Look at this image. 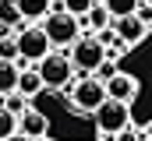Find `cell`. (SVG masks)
Masks as SVG:
<instances>
[{"instance_id": "6da1fadb", "label": "cell", "mask_w": 152, "mask_h": 141, "mask_svg": "<svg viewBox=\"0 0 152 141\" xmlns=\"http://www.w3.org/2000/svg\"><path fill=\"white\" fill-rule=\"evenodd\" d=\"M67 102L75 106L81 116H92L99 106L106 102V85L96 81L92 74H85L81 81H71V92H67Z\"/></svg>"}, {"instance_id": "7a4b0ae2", "label": "cell", "mask_w": 152, "mask_h": 141, "mask_svg": "<svg viewBox=\"0 0 152 141\" xmlns=\"http://www.w3.org/2000/svg\"><path fill=\"white\" fill-rule=\"evenodd\" d=\"M42 32H46V39H50L53 46L67 49L75 39H81V18L67 14V11H50V14L42 18Z\"/></svg>"}, {"instance_id": "3957f363", "label": "cell", "mask_w": 152, "mask_h": 141, "mask_svg": "<svg viewBox=\"0 0 152 141\" xmlns=\"http://www.w3.org/2000/svg\"><path fill=\"white\" fill-rule=\"evenodd\" d=\"M39 78H42V85L46 88H67L71 81H75V64H71V57L67 53H46L42 60L36 64Z\"/></svg>"}, {"instance_id": "277c9868", "label": "cell", "mask_w": 152, "mask_h": 141, "mask_svg": "<svg viewBox=\"0 0 152 141\" xmlns=\"http://www.w3.org/2000/svg\"><path fill=\"white\" fill-rule=\"evenodd\" d=\"M14 39H18V60H25V64H39L46 53H53V42L46 39L42 25H21Z\"/></svg>"}, {"instance_id": "5b68a950", "label": "cell", "mask_w": 152, "mask_h": 141, "mask_svg": "<svg viewBox=\"0 0 152 141\" xmlns=\"http://www.w3.org/2000/svg\"><path fill=\"white\" fill-rule=\"evenodd\" d=\"M92 120H96V131H99V134L117 138L124 127H131V106H127V102H117V99H106V102L92 113Z\"/></svg>"}, {"instance_id": "8992f818", "label": "cell", "mask_w": 152, "mask_h": 141, "mask_svg": "<svg viewBox=\"0 0 152 141\" xmlns=\"http://www.w3.org/2000/svg\"><path fill=\"white\" fill-rule=\"evenodd\" d=\"M67 57H71V64H75L81 74H92V70L106 60V46H103L96 35H81V39L71 42V53H67Z\"/></svg>"}, {"instance_id": "52a82bcc", "label": "cell", "mask_w": 152, "mask_h": 141, "mask_svg": "<svg viewBox=\"0 0 152 141\" xmlns=\"http://www.w3.org/2000/svg\"><path fill=\"white\" fill-rule=\"evenodd\" d=\"M138 92H142V81L134 78V74H127V70H117L113 78L106 81V99H117V102H134L138 99Z\"/></svg>"}, {"instance_id": "ba28073f", "label": "cell", "mask_w": 152, "mask_h": 141, "mask_svg": "<svg viewBox=\"0 0 152 141\" xmlns=\"http://www.w3.org/2000/svg\"><path fill=\"white\" fill-rule=\"evenodd\" d=\"M113 32H117V39L131 49V46H138V42L149 35V25H145L138 14H124V18H113Z\"/></svg>"}, {"instance_id": "9c48e42d", "label": "cell", "mask_w": 152, "mask_h": 141, "mask_svg": "<svg viewBox=\"0 0 152 141\" xmlns=\"http://www.w3.org/2000/svg\"><path fill=\"white\" fill-rule=\"evenodd\" d=\"M18 131H21L25 138L39 141V138H46V134H50V116H46V113H39V109H25V113L18 116Z\"/></svg>"}, {"instance_id": "30bf717a", "label": "cell", "mask_w": 152, "mask_h": 141, "mask_svg": "<svg viewBox=\"0 0 152 141\" xmlns=\"http://www.w3.org/2000/svg\"><path fill=\"white\" fill-rule=\"evenodd\" d=\"M14 7H18V14L25 21H42L53 11V0H14Z\"/></svg>"}, {"instance_id": "8fae6325", "label": "cell", "mask_w": 152, "mask_h": 141, "mask_svg": "<svg viewBox=\"0 0 152 141\" xmlns=\"http://www.w3.org/2000/svg\"><path fill=\"white\" fill-rule=\"evenodd\" d=\"M81 21H85V28H96V32H103V28H110V25H113V14L106 11V4H103V0H96Z\"/></svg>"}, {"instance_id": "7c38bea8", "label": "cell", "mask_w": 152, "mask_h": 141, "mask_svg": "<svg viewBox=\"0 0 152 141\" xmlns=\"http://www.w3.org/2000/svg\"><path fill=\"white\" fill-rule=\"evenodd\" d=\"M18 74H21V67L14 60H0V95L18 92Z\"/></svg>"}, {"instance_id": "4fadbf2b", "label": "cell", "mask_w": 152, "mask_h": 141, "mask_svg": "<svg viewBox=\"0 0 152 141\" xmlns=\"http://www.w3.org/2000/svg\"><path fill=\"white\" fill-rule=\"evenodd\" d=\"M42 88H46V85H42V78H39V70H36V67H32V70H21V74H18V92H21V95L36 99Z\"/></svg>"}, {"instance_id": "5bb4252c", "label": "cell", "mask_w": 152, "mask_h": 141, "mask_svg": "<svg viewBox=\"0 0 152 141\" xmlns=\"http://www.w3.org/2000/svg\"><path fill=\"white\" fill-rule=\"evenodd\" d=\"M103 4H106V11H110L113 18H124V14H134L142 0H103Z\"/></svg>"}, {"instance_id": "9a60e30c", "label": "cell", "mask_w": 152, "mask_h": 141, "mask_svg": "<svg viewBox=\"0 0 152 141\" xmlns=\"http://www.w3.org/2000/svg\"><path fill=\"white\" fill-rule=\"evenodd\" d=\"M14 131H18V116H14L7 106L0 102V141H4V138H11Z\"/></svg>"}, {"instance_id": "2e32d148", "label": "cell", "mask_w": 152, "mask_h": 141, "mask_svg": "<svg viewBox=\"0 0 152 141\" xmlns=\"http://www.w3.org/2000/svg\"><path fill=\"white\" fill-rule=\"evenodd\" d=\"M4 99V106L14 113V116H21L25 109H28V95H21V92H7V95H0Z\"/></svg>"}, {"instance_id": "e0dca14e", "label": "cell", "mask_w": 152, "mask_h": 141, "mask_svg": "<svg viewBox=\"0 0 152 141\" xmlns=\"http://www.w3.org/2000/svg\"><path fill=\"white\" fill-rule=\"evenodd\" d=\"M117 70H120V64H117V60H110V57H106V60H103V64H99V67L92 70V78H96V81H103V85H106V81H110V78H113Z\"/></svg>"}, {"instance_id": "ac0fdd59", "label": "cell", "mask_w": 152, "mask_h": 141, "mask_svg": "<svg viewBox=\"0 0 152 141\" xmlns=\"http://www.w3.org/2000/svg\"><path fill=\"white\" fill-rule=\"evenodd\" d=\"M60 4H64V11H67V14H75V18H85V14H88V7H92L96 0H60Z\"/></svg>"}, {"instance_id": "d6986e66", "label": "cell", "mask_w": 152, "mask_h": 141, "mask_svg": "<svg viewBox=\"0 0 152 141\" xmlns=\"http://www.w3.org/2000/svg\"><path fill=\"white\" fill-rule=\"evenodd\" d=\"M0 60H18V39L14 35L0 39Z\"/></svg>"}, {"instance_id": "ffe728a7", "label": "cell", "mask_w": 152, "mask_h": 141, "mask_svg": "<svg viewBox=\"0 0 152 141\" xmlns=\"http://www.w3.org/2000/svg\"><path fill=\"white\" fill-rule=\"evenodd\" d=\"M96 39H99V42H103V46L110 49V46L117 42V32H113V25H110V28H103V32H96Z\"/></svg>"}, {"instance_id": "44dd1931", "label": "cell", "mask_w": 152, "mask_h": 141, "mask_svg": "<svg viewBox=\"0 0 152 141\" xmlns=\"http://www.w3.org/2000/svg\"><path fill=\"white\" fill-rule=\"evenodd\" d=\"M134 14H138V18L152 28V4H138V11H134Z\"/></svg>"}, {"instance_id": "7402d4cb", "label": "cell", "mask_w": 152, "mask_h": 141, "mask_svg": "<svg viewBox=\"0 0 152 141\" xmlns=\"http://www.w3.org/2000/svg\"><path fill=\"white\" fill-rule=\"evenodd\" d=\"M117 141H142V138H138V134H134V131H131V127H124V131H120V134H117Z\"/></svg>"}, {"instance_id": "603a6c76", "label": "cell", "mask_w": 152, "mask_h": 141, "mask_svg": "<svg viewBox=\"0 0 152 141\" xmlns=\"http://www.w3.org/2000/svg\"><path fill=\"white\" fill-rule=\"evenodd\" d=\"M7 35H14V32H11V21H4V18H0V39H7Z\"/></svg>"}, {"instance_id": "cb8c5ba5", "label": "cell", "mask_w": 152, "mask_h": 141, "mask_svg": "<svg viewBox=\"0 0 152 141\" xmlns=\"http://www.w3.org/2000/svg\"><path fill=\"white\" fill-rule=\"evenodd\" d=\"M4 141H32V138H25V134H21V131H14V134H11V138H4Z\"/></svg>"}, {"instance_id": "d4e9b609", "label": "cell", "mask_w": 152, "mask_h": 141, "mask_svg": "<svg viewBox=\"0 0 152 141\" xmlns=\"http://www.w3.org/2000/svg\"><path fill=\"white\" fill-rule=\"evenodd\" d=\"M96 141H117V138H110V134H99V138H96Z\"/></svg>"}, {"instance_id": "484cf974", "label": "cell", "mask_w": 152, "mask_h": 141, "mask_svg": "<svg viewBox=\"0 0 152 141\" xmlns=\"http://www.w3.org/2000/svg\"><path fill=\"white\" fill-rule=\"evenodd\" d=\"M142 141H152V131H149V138H142Z\"/></svg>"}, {"instance_id": "4316f807", "label": "cell", "mask_w": 152, "mask_h": 141, "mask_svg": "<svg viewBox=\"0 0 152 141\" xmlns=\"http://www.w3.org/2000/svg\"><path fill=\"white\" fill-rule=\"evenodd\" d=\"M142 4H152V0H142Z\"/></svg>"}, {"instance_id": "83f0119b", "label": "cell", "mask_w": 152, "mask_h": 141, "mask_svg": "<svg viewBox=\"0 0 152 141\" xmlns=\"http://www.w3.org/2000/svg\"><path fill=\"white\" fill-rule=\"evenodd\" d=\"M39 141H50V138H39Z\"/></svg>"}]
</instances>
